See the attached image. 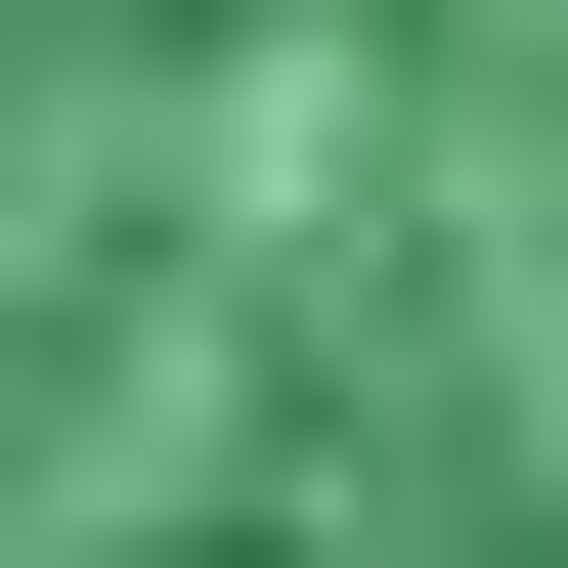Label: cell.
I'll list each match as a JSON object with an SVG mask.
<instances>
[{
  "instance_id": "cell-1",
  "label": "cell",
  "mask_w": 568,
  "mask_h": 568,
  "mask_svg": "<svg viewBox=\"0 0 568 568\" xmlns=\"http://www.w3.org/2000/svg\"><path fill=\"white\" fill-rule=\"evenodd\" d=\"M0 568H568V0H0Z\"/></svg>"
}]
</instances>
